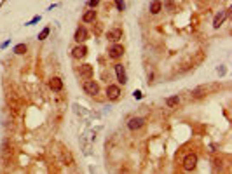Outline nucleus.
<instances>
[{"instance_id": "f257e3e1", "label": "nucleus", "mask_w": 232, "mask_h": 174, "mask_svg": "<svg viewBox=\"0 0 232 174\" xmlns=\"http://www.w3.org/2000/svg\"><path fill=\"white\" fill-rule=\"evenodd\" d=\"M182 166L185 171H194L197 167V155L196 153H187L185 157H183V162Z\"/></svg>"}, {"instance_id": "f03ea898", "label": "nucleus", "mask_w": 232, "mask_h": 174, "mask_svg": "<svg viewBox=\"0 0 232 174\" xmlns=\"http://www.w3.org/2000/svg\"><path fill=\"white\" fill-rule=\"evenodd\" d=\"M84 90L86 94H89V96H96L99 92V85L98 82H94V80H91V78H87L84 82Z\"/></svg>"}, {"instance_id": "7ed1b4c3", "label": "nucleus", "mask_w": 232, "mask_h": 174, "mask_svg": "<svg viewBox=\"0 0 232 174\" xmlns=\"http://www.w3.org/2000/svg\"><path fill=\"white\" fill-rule=\"evenodd\" d=\"M124 56V47L120 45V44H113L112 47L108 49V57H112V59H119V57H122Z\"/></svg>"}, {"instance_id": "20e7f679", "label": "nucleus", "mask_w": 232, "mask_h": 174, "mask_svg": "<svg viewBox=\"0 0 232 174\" xmlns=\"http://www.w3.org/2000/svg\"><path fill=\"white\" fill-rule=\"evenodd\" d=\"M113 70H115V75H117V80H119V84H124L127 82V75H126V70H124V66L120 64V63H115L113 64Z\"/></svg>"}, {"instance_id": "39448f33", "label": "nucleus", "mask_w": 232, "mask_h": 174, "mask_svg": "<svg viewBox=\"0 0 232 174\" xmlns=\"http://www.w3.org/2000/svg\"><path fill=\"white\" fill-rule=\"evenodd\" d=\"M143 125H145V118H141V117H131L129 122H127V127H129L131 131H138V129H141Z\"/></svg>"}, {"instance_id": "423d86ee", "label": "nucleus", "mask_w": 232, "mask_h": 174, "mask_svg": "<svg viewBox=\"0 0 232 174\" xmlns=\"http://www.w3.org/2000/svg\"><path fill=\"white\" fill-rule=\"evenodd\" d=\"M106 38L110 42H113V44L119 42L120 38H122V30H120V28H112V30H108V31H106Z\"/></svg>"}, {"instance_id": "0eeeda50", "label": "nucleus", "mask_w": 232, "mask_h": 174, "mask_svg": "<svg viewBox=\"0 0 232 174\" xmlns=\"http://www.w3.org/2000/svg\"><path fill=\"white\" fill-rule=\"evenodd\" d=\"M227 16H229V9H225V11H220V12L215 16V19H213V28H220L224 25V21L227 19Z\"/></svg>"}, {"instance_id": "6e6552de", "label": "nucleus", "mask_w": 232, "mask_h": 174, "mask_svg": "<svg viewBox=\"0 0 232 174\" xmlns=\"http://www.w3.org/2000/svg\"><path fill=\"white\" fill-rule=\"evenodd\" d=\"M79 73H80V77L84 78V80H87V78H92V73H94V70H92L91 64H80V68H79Z\"/></svg>"}, {"instance_id": "1a4fd4ad", "label": "nucleus", "mask_w": 232, "mask_h": 174, "mask_svg": "<svg viewBox=\"0 0 232 174\" xmlns=\"http://www.w3.org/2000/svg\"><path fill=\"white\" fill-rule=\"evenodd\" d=\"M72 56H73L75 59H84L86 56H87V47H86L84 44H80V45H77V47H73Z\"/></svg>"}, {"instance_id": "9d476101", "label": "nucleus", "mask_w": 232, "mask_h": 174, "mask_svg": "<svg viewBox=\"0 0 232 174\" xmlns=\"http://www.w3.org/2000/svg\"><path fill=\"white\" fill-rule=\"evenodd\" d=\"M87 37H89V33H87V30H86L84 26H79V28H77V31H75V35H73L75 42H79V44L86 42V40H87Z\"/></svg>"}, {"instance_id": "9b49d317", "label": "nucleus", "mask_w": 232, "mask_h": 174, "mask_svg": "<svg viewBox=\"0 0 232 174\" xmlns=\"http://www.w3.org/2000/svg\"><path fill=\"white\" fill-rule=\"evenodd\" d=\"M49 89L52 92H59V90L63 89V80L59 78V77H52L49 80Z\"/></svg>"}, {"instance_id": "f8f14e48", "label": "nucleus", "mask_w": 232, "mask_h": 174, "mask_svg": "<svg viewBox=\"0 0 232 174\" xmlns=\"http://www.w3.org/2000/svg\"><path fill=\"white\" fill-rule=\"evenodd\" d=\"M119 96H120V87L119 85H108V87H106V97H108V99L115 101Z\"/></svg>"}, {"instance_id": "ddd939ff", "label": "nucleus", "mask_w": 232, "mask_h": 174, "mask_svg": "<svg viewBox=\"0 0 232 174\" xmlns=\"http://www.w3.org/2000/svg\"><path fill=\"white\" fill-rule=\"evenodd\" d=\"M162 11V2L161 0H152L150 2V14H159Z\"/></svg>"}, {"instance_id": "4468645a", "label": "nucleus", "mask_w": 232, "mask_h": 174, "mask_svg": "<svg viewBox=\"0 0 232 174\" xmlns=\"http://www.w3.org/2000/svg\"><path fill=\"white\" fill-rule=\"evenodd\" d=\"M94 19H96V11H94V9L87 11V12L82 16V21H84V23H92Z\"/></svg>"}, {"instance_id": "2eb2a0df", "label": "nucleus", "mask_w": 232, "mask_h": 174, "mask_svg": "<svg viewBox=\"0 0 232 174\" xmlns=\"http://www.w3.org/2000/svg\"><path fill=\"white\" fill-rule=\"evenodd\" d=\"M178 104H180V96H171V97L166 99V106H168V108H175Z\"/></svg>"}, {"instance_id": "dca6fc26", "label": "nucleus", "mask_w": 232, "mask_h": 174, "mask_svg": "<svg viewBox=\"0 0 232 174\" xmlns=\"http://www.w3.org/2000/svg\"><path fill=\"white\" fill-rule=\"evenodd\" d=\"M26 51H28L26 44H18V45L14 47V52H16V54H25Z\"/></svg>"}, {"instance_id": "f3484780", "label": "nucleus", "mask_w": 232, "mask_h": 174, "mask_svg": "<svg viewBox=\"0 0 232 174\" xmlns=\"http://www.w3.org/2000/svg\"><path fill=\"white\" fill-rule=\"evenodd\" d=\"M49 33H51V28H49V26H45L42 31L39 33V40H45V38L49 37Z\"/></svg>"}, {"instance_id": "a211bd4d", "label": "nucleus", "mask_w": 232, "mask_h": 174, "mask_svg": "<svg viewBox=\"0 0 232 174\" xmlns=\"http://www.w3.org/2000/svg\"><path fill=\"white\" fill-rule=\"evenodd\" d=\"M63 160H65V162L68 160V166H73V159H72L70 152H66V150H63Z\"/></svg>"}, {"instance_id": "6ab92c4d", "label": "nucleus", "mask_w": 232, "mask_h": 174, "mask_svg": "<svg viewBox=\"0 0 232 174\" xmlns=\"http://www.w3.org/2000/svg\"><path fill=\"white\" fill-rule=\"evenodd\" d=\"M115 2V7H117V11H124L126 9V4H124V0H113Z\"/></svg>"}, {"instance_id": "aec40b11", "label": "nucleus", "mask_w": 232, "mask_h": 174, "mask_svg": "<svg viewBox=\"0 0 232 174\" xmlns=\"http://www.w3.org/2000/svg\"><path fill=\"white\" fill-rule=\"evenodd\" d=\"M39 21H40V16H35L32 21H28V23H26V26H32V25H35V23H39Z\"/></svg>"}, {"instance_id": "412c9836", "label": "nucleus", "mask_w": 232, "mask_h": 174, "mask_svg": "<svg viewBox=\"0 0 232 174\" xmlns=\"http://www.w3.org/2000/svg\"><path fill=\"white\" fill-rule=\"evenodd\" d=\"M98 4H99V0H89V7H91V9H94Z\"/></svg>"}, {"instance_id": "4be33fe9", "label": "nucleus", "mask_w": 232, "mask_h": 174, "mask_svg": "<svg viewBox=\"0 0 232 174\" xmlns=\"http://www.w3.org/2000/svg\"><path fill=\"white\" fill-rule=\"evenodd\" d=\"M133 96L136 97V99H141V97H143V94H141V90H134V92H133Z\"/></svg>"}]
</instances>
